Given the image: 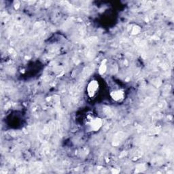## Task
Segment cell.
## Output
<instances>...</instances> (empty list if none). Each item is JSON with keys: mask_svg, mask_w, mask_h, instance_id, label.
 <instances>
[{"mask_svg": "<svg viewBox=\"0 0 174 174\" xmlns=\"http://www.w3.org/2000/svg\"><path fill=\"white\" fill-rule=\"evenodd\" d=\"M99 88V84L97 81L93 80L88 84V87H87V93L89 97H93L94 95L97 93V91Z\"/></svg>", "mask_w": 174, "mask_h": 174, "instance_id": "6da1fadb", "label": "cell"}, {"mask_svg": "<svg viewBox=\"0 0 174 174\" xmlns=\"http://www.w3.org/2000/svg\"><path fill=\"white\" fill-rule=\"evenodd\" d=\"M102 122L101 120V119L99 118H95L91 120L90 123V126L91 128V130H97L99 129V128L102 127Z\"/></svg>", "mask_w": 174, "mask_h": 174, "instance_id": "7a4b0ae2", "label": "cell"}, {"mask_svg": "<svg viewBox=\"0 0 174 174\" xmlns=\"http://www.w3.org/2000/svg\"><path fill=\"white\" fill-rule=\"evenodd\" d=\"M111 95H112V97L113 98V99H114L115 101H119L123 99V97H124V93H123L122 91L118 90V91L112 92Z\"/></svg>", "mask_w": 174, "mask_h": 174, "instance_id": "3957f363", "label": "cell"}, {"mask_svg": "<svg viewBox=\"0 0 174 174\" xmlns=\"http://www.w3.org/2000/svg\"><path fill=\"white\" fill-rule=\"evenodd\" d=\"M106 66L105 65V63L103 62V63L102 64V65H101V67L99 68V72L101 74H103V73H104L106 72Z\"/></svg>", "mask_w": 174, "mask_h": 174, "instance_id": "277c9868", "label": "cell"}]
</instances>
